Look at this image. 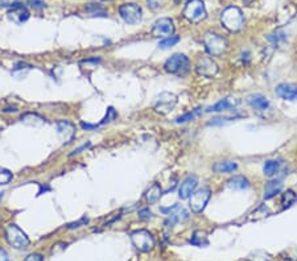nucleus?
I'll list each match as a JSON object with an SVG mask.
<instances>
[{
	"instance_id": "obj_18",
	"label": "nucleus",
	"mask_w": 297,
	"mask_h": 261,
	"mask_svg": "<svg viewBox=\"0 0 297 261\" xmlns=\"http://www.w3.org/2000/svg\"><path fill=\"white\" fill-rule=\"evenodd\" d=\"M283 190V184L281 181H270L268 184L264 186V199L274 198L275 195H277Z\"/></svg>"
},
{
	"instance_id": "obj_9",
	"label": "nucleus",
	"mask_w": 297,
	"mask_h": 261,
	"mask_svg": "<svg viewBox=\"0 0 297 261\" xmlns=\"http://www.w3.org/2000/svg\"><path fill=\"white\" fill-rule=\"evenodd\" d=\"M119 15L127 24L134 25V24L140 23V20H141V8L135 3H126V4L120 5Z\"/></svg>"
},
{
	"instance_id": "obj_22",
	"label": "nucleus",
	"mask_w": 297,
	"mask_h": 261,
	"mask_svg": "<svg viewBox=\"0 0 297 261\" xmlns=\"http://www.w3.org/2000/svg\"><path fill=\"white\" fill-rule=\"evenodd\" d=\"M161 195L162 191L158 184H153L152 186H149V189L145 191V199H147V202H148L149 205H155L158 199L161 198Z\"/></svg>"
},
{
	"instance_id": "obj_32",
	"label": "nucleus",
	"mask_w": 297,
	"mask_h": 261,
	"mask_svg": "<svg viewBox=\"0 0 297 261\" xmlns=\"http://www.w3.org/2000/svg\"><path fill=\"white\" fill-rule=\"evenodd\" d=\"M139 219L143 222H147L152 219V211L149 208H141L139 211Z\"/></svg>"
},
{
	"instance_id": "obj_28",
	"label": "nucleus",
	"mask_w": 297,
	"mask_h": 261,
	"mask_svg": "<svg viewBox=\"0 0 297 261\" xmlns=\"http://www.w3.org/2000/svg\"><path fill=\"white\" fill-rule=\"evenodd\" d=\"M198 113H199V108H198V110H194V111H192V112L185 113V115H182V116L177 117V119H176V123L181 124V123H186V122H189V120H193L194 117L197 116Z\"/></svg>"
},
{
	"instance_id": "obj_21",
	"label": "nucleus",
	"mask_w": 297,
	"mask_h": 261,
	"mask_svg": "<svg viewBox=\"0 0 297 261\" xmlns=\"http://www.w3.org/2000/svg\"><path fill=\"white\" fill-rule=\"evenodd\" d=\"M190 244L194 245V247H207L209 245V238H207V232L206 231H194L193 236L190 239Z\"/></svg>"
},
{
	"instance_id": "obj_15",
	"label": "nucleus",
	"mask_w": 297,
	"mask_h": 261,
	"mask_svg": "<svg viewBox=\"0 0 297 261\" xmlns=\"http://www.w3.org/2000/svg\"><path fill=\"white\" fill-rule=\"evenodd\" d=\"M276 95L284 100H297V85L295 83H280L276 87Z\"/></svg>"
},
{
	"instance_id": "obj_39",
	"label": "nucleus",
	"mask_w": 297,
	"mask_h": 261,
	"mask_svg": "<svg viewBox=\"0 0 297 261\" xmlns=\"http://www.w3.org/2000/svg\"><path fill=\"white\" fill-rule=\"evenodd\" d=\"M1 197H3V193H0V199H1Z\"/></svg>"
},
{
	"instance_id": "obj_8",
	"label": "nucleus",
	"mask_w": 297,
	"mask_h": 261,
	"mask_svg": "<svg viewBox=\"0 0 297 261\" xmlns=\"http://www.w3.org/2000/svg\"><path fill=\"white\" fill-rule=\"evenodd\" d=\"M176 104H177V96H176L173 93L164 91V93H161V94L158 95V98L155 99L153 108H155L158 113L167 115V113L171 112L172 110L175 108Z\"/></svg>"
},
{
	"instance_id": "obj_3",
	"label": "nucleus",
	"mask_w": 297,
	"mask_h": 261,
	"mask_svg": "<svg viewBox=\"0 0 297 261\" xmlns=\"http://www.w3.org/2000/svg\"><path fill=\"white\" fill-rule=\"evenodd\" d=\"M203 45H205L207 53L213 57H219L227 50V41L219 35L212 33V32H207L203 36Z\"/></svg>"
},
{
	"instance_id": "obj_2",
	"label": "nucleus",
	"mask_w": 297,
	"mask_h": 261,
	"mask_svg": "<svg viewBox=\"0 0 297 261\" xmlns=\"http://www.w3.org/2000/svg\"><path fill=\"white\" fill-rule=\"evenodd\" d=\"M164 68L168 73L182 77L190 70V61L185 54L176 53L165 61Z\"/></svg>"
},
{
	"instance_id": "obj_33",
	"label": "nucleus",
	"mask_w": 297,
	"mask_h": 261,
	"mask_svg": "<svg viewBox=\"0 0 297 261\" xmlns=\"http://www.w3.org/2000/svg\"><path fill=\"white\" fill-rule=\"evenodd\" d=\"M165 0H147V4L151 9H158L160 7H162Z\"/></svg>"
},
{
	"instance_id": "obj_37",
	"label": "nucleus",
	"mask_w": 297,
	"mask_h": 261,
	"mask_svg": "<svg viewBox=\"0 0 297 261\" xmlns=\"http://www.w3.org/2000/svg\"><path fill=\"white\" fill-rule=\"evenodd\" d=\"M89 147H90V143H87V144L82 145V147H79V148L74 149V150H73V153L70 154V156H74V154L81 153V152H82V150H83V149H87V148H89Z\"/></svg>"
},
{
	"instance_id": "obj_35",
	"label": "nucleus",
	"mask_w": 297,
	"mask_h": 261,
	"mask_svg": "<svg viewBox=\"0 0 297 261\" xmlns=\"http://www.w3.org/2000/svg\"><path fill=\"white\" fill-rule=\"evenodd\" d=\"M24 261H44V257L41 256L40 253H32V255L25 257Z\"/></svg>"
},
{
	"instance_id": "obj_31",
	"label": "nucleus",
	"mask_w": 297,
	"mask_h": 261,
	"mask_svg": "<svg viewBox=\"0 0 297 261\" xmlns=\"http://www.w3.org/2000/svg\"><path fill=\"white\" fill-rule=\"evenodd\" d=\"M115 117H117V112H115V110H114L113 107H110L107 110V115H106V117H104L102 122L98 123V124H97V127L102 126V124H104V123L111 122V120H113V119H115Z\"/></svg>"
},
{
	"instance_id": "obj_27",
	"label": "nucleus",
	"mask_w": 297,
	"mask_h": 261,
	"mask_svg": "<svg viewBox=\"0 0 297 261\" xmlns=\"http://www.w3.org/2000/svg\"><path fill=\"white\" fill-rule=\"evenodd\" d=\"M247 261H271V256L264 251H255L248 255Z\"/></svg>"
},
{
	"instance_id": "obj_19",
	"label": "nucleus",
	"mask_w": 297,
	"mask_h": 261,
	"mask_svg": "<svg viewBox=\"0 0 297 261\" xmlns=\"http://www.w3.org/2000/svg\"><path fill=\"white\" fill-rule=\"evenodd\" d=\"M21 122H23L25 126L40 127L45 123V119L42 116H40L39 113L25 112L24 115H21Z\"/></svg>"
},
{
	"instance_id": "obj_13",
	"label": "nucleus",
	"mask_w": 297,
	"mask_h": 261,
	"mask_svg": "<svg viewBox=\"0 0 297 261\" xmlns=\"http://www.w3.org/2000/svg\"><path fill=\"white\" fill-rule=\"evenodd\" d=\"M198 186V178L197 176H188L180 185L178 189V197L181 199H189L192 197V194L196 191Z\"/></svg>"
},
{
	"instance_id": "obj_14",
	"label": "nucleus",
	"mask_w": 297,
	"mask_h": 261,
	"mask_svg": "<svg viewBox=\"0 0 297 261\" xmlns=\"http://www.w3.org/2000/svg\"><path fill=\"white\" fill-rule=\"evenodd\" d=\"M56 128H57V133H59V139L62 140L63 143H70L76 136V126L73 123L68 122V120L59 122Z\"/></svg>"
},
{
	"instance_id": "obj_1",
	"label": "nucleus",
	"mask_w": 297,
	"mask_h": 261,
	"mask_svg": "<svg viewBox=\"0 0 297 261\" xmlns=\"http://www.w3.org/2000/svg\"><path fill=\"white\" fill-rule=\"evenodd\" d=\"M221 23L229 32H239L244 25L243 12L235 5H230L223 9L221 15Z\"/></svg>"
},
{
	"instance_id": "obj_36",
	"label": "nucleus",
	"mask_w": 297,
	"mask_h": 261,
	"mask_svg": "<svg viewBox=\"0 0 297 261\" xmlns=\"http://www.w3.org/2000/svg\"><path fill=\"white\" fill-rule=\"evenodd\" d=\"M29 3H31L32 7H35V8H44V7H45V3H44V1H40V0H31Z\"/></svg>"
},
{
	"instance_id": "obj_23",
	"label": "nucleus",
	"mask_w": 297,
	"mask_h": 261,
	"mask_svg": "<svg viewBox=\"0 0 297 261\" xmlns=\"http://www.w3.org/2000/svg\"><path fill=\"white\" fill-rule=\"evenodd\" d=\"M238 169V165L233 161H219L213 165V170L216 173H231Z\"/></svg>"
},
{
	"instance_id": "obj_26",
	"label": "nucleus",
	"mask_w": 297,
	"mask_h": 261,
	"mask_svg": "<svg viewBox=\"0 0 297 261\" xmlns=\"http://www.w3.org/2000/svg\"><path fill=\"white\" fill-rule=\"evenodd\" d=\"M180 42V37L178 36H171L167 37V38H162L160 42H158V48L160 49H169L172 46H175L176 44Z\"/></svg>"
},
{
	"instance_id": "obj_10",
	"label": "nucleus",
	"mask_w": 297,
	"mask_h": 261,
	"mask_svg": "<svg viewBox=\"0 0 297 261\" xmlns=\"http://www.w3.org/2000/svg\"><path fill=\"white\" fill-rule=\"evenodd\" d=\"M175 32V24L171 19L161 18L158 21H155L152 28V36L156 38H167L173 36Z\"/></svg>"
},
{
	"instance_id": "obj_5",
	"label": "nucleus",
	"mask_w": 297,
	"mask_h": 261,
	"mask_svg": "<svg viewBox=\"0 0 297 261\" xmlns=\"http://www.w3.org/2000/svg\"><path fill=\"white\" fill-rule=\"evenodd\" d=\"M182 16L192 24L201 23L206 18V8L202 0H189L182 11Z\"/></svg>"
},
{
	"instance_id": "obj_6",
	"label": "nucleus",
	"mask_w": 297,
	"mask_h": 261,
	"mask_svg": "<svg viewBox=\"0 0 297 261\" xmlns=\"http://www.w3.org/2000/svg\"><path fill=\"white\" fill-rule=\"evenodd\" d=\"M131 242L140 252H151L155 247V239L147 230H136L131 234Z\"/></svg>"
},
{
	"instance_id": "obj_12",
	"label": "nucleus",
	"mask_w": 297,
	"mask_h": 261,
	"mask_svg": "<svg viewBox=\"0 0 297 261\" xmlns=\"http://www.w3.org/2000/svg\"><path fill=\"white\" fill-rule=\"evenodd\" d=\"M7 15H8L9 20L14 21L15 24H18V25L25 23L28 19H29L28 9L25 8L23 4H20V3H15V4L9 8L8 14Z\"/></svg>"
},
{
	"instance_id": "obj_34",
	"label": "nucleus",
	"mask_w": 297,
	"mask_h": 261,
	"mask_svg": "<svg viewBox=\"0 0 297 261\" xmlns=\"http://www.w3.org/2000/svg\"><path fill=\"white\" fill-rule=\"evenodd\" d=\"M87 218H82L81 221H78V222H74V223H70V224L68 225V228L69 230H73V228H78V227H81V225L86 224L87 223Z\"/></svg>"
},
{
	"instance_id": "obj_7",
	"label": "nucleus",
	"mask_w": 297,
	"mask_h": 261,
	"mask_svg": "<svg viewBox=\"0 0 297 261\" xmlns=\"http://www.w3.org/2000/svg\"><path fill=\"white\" fill-rule=\"evenodd\" d=\"M210 197H212V191H210V189H207V187L196 190V191L192 194V197L189 198L190 210L196 212V214L202 212L203 210H205V207H206Z\"/></svg>"
},
{
	"instance_id": "obj_4",
	"label": "nucleus",
	"mask_w": 297,
	"mask_h": 261,
	"mask_svg": "<svg viewBox=\"0 0 297 261\" xmlns=\"http://www.w3.org/2000/svg\"><path fill=\"white\" fill-rule=\"evenodd\" d=\"M5 239H7V243L15 249H27L31 243L25 232L16 224H9L7 227Z\"/></svg>"
},
{
	"instance_id": "obj_20",
	"label": "nucleus",
	"mask_w": 297,
	"mask_h": 261,
	"mask_svg": "<svg viewBox=\"0 0 297 261\" xmlns=\"http://www.w3.org/2000/svg\"><path fill=\"white\" fill-rule=\"evenodd\" d=\"M227 187L233 190H246L250 187V182L246 177L235 176L227 181Z\"/></svg>"
},
{
	"instance_id": "obj_17",
	"label": "nucleus",
	"mask_w": 297,
	"mask_h": 261,
	"mask_svg": "<svg viewBox=\"0 0 297 261\" xmlns=\"http://www.w3.org/2000/svg\"><path fill=\"white\" fill-rule=\"evenodd\" d=\"M239 104V100L235 98H226L219 102H217L214 106L209 107L206 110V112H223V111H230Z\"/></svg>"
},
{
	"instance_id": "obj_38",
	"label": "nucleus",
	"mask_w": 297,
	"mask_h": 261,
	"mask_svg": "<svg viewBox=\"0 0 297 261\" xmlns=\"http://www.w3.org/2000/svg\"><path fill=\"white\" fill-rule=\"evenodd\" d=\"M0 261H9L8 253L5 252L4 249H1V248H0Z\"/></svg>"
},
{
	"instance_id": "obj_11",
	"label": "nucleus",
	"mask_w": 297,
	"mask_h": 261,
	"mask_svg": "<svg viewBox=\"0 0 297 261\" xmlns=\"http://www.w3.org/2000/svg\"><path fill=\"white\" fill-rule=\"evenodd\" d=\"M196 72L201 77L213 78L218 73V65L210 57H199L196 65Z\"/></svg>"
},
{
	"instance_id": "obj_25",
	"label": "nucleus",
	"mask_w": 297,
	"mask_h": 261,
	"mask_svg": "<svg viewBox=\"0 0 297 261\" xmlns=\"http://www.w3.org/2000/svg\"><path fill=\"white\" fill-rule=\"evenodd\" d=\"M297 202V195L295 194L293 190H287L285 193L281 195V205H283L284 208L291 207L292 205Z\"/></svg>"
},
{
	"instance_id": "obj_16",
	"label": "nucleus",
	"mask_w": 297,
	"mask_h": 261,
	"mask_svg": "<svg viewBox=\"0 0 297 261\" xmlns=\"http://www.w3.org/2000/svg\"><path fill=\"white\" fill-rule=\"evenodd\" d=\"M247 103L251 106L257 112H266L271 107L270 100L267 99L264 95L252 94L247 98Z\"/></svg>"
},
{
	"instance_id": "obj_29",
	"label": "nucleus",
	"mask_w": 297,
	"mask_h": 261,
	"mask_svg": "<svg viewBox=\"0 0 297 261\" xmlns=\"http://www.w3.org/2000/svg\"><path fill=\"white\" fill-rule=\"evenodd\" d=\"M12 180V173L7 169H0V185H7Z\"/></svg>"
},
{
	"instance_id": "obj_24",
	"label": "nucleus",
	"mask_w": 297,
	"mask_h": 261,
	"mask_svg": "<svg viewBox=\"0 0 297 261\" xmlns=\"http://www.w3.org/2000/svg\"><path fill=\"white\" fill-rule=\"evenodd\" d=\"M280 170V162L276 160H268L263 167V173L266 177H275Z\"/></svg>"
},
{
	"instance_id": "obj_30",
	"label": "nucleus",
	"mask_w": 297,
	"mask_h": 261,
	"mask_svg": "<svg viewBox=\"0 0 297 261\" xmlns=\"http://www.w3.org/2000/svg\"><path fill=\"white\" fill-rule=\"evenodd\" d=\"M237 117H216L213 119L212 122H209V126H222V124H226V123H230L235 120Z\"/></svg>"
}]
</instances>
